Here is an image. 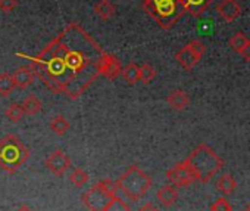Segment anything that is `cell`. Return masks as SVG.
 I'll use <instances>...</instances> for the list:
<instances>
[{
  "label": "cell",
  "mask_w": 250,
  "mask_h": 211,
  "mask_svg": "<svg viewBox=\"0 0 250 211\" xmlns=\"http://www.w3.org/2000/svg\"><path fill=\"white\" fill-rule=\"evenodd\" d=\"M155 77H156V71L153 67H150L147 64L139 67V81H142L143 84H149Z\"/></svg>",
  "instance_id": "obj_24"
},
{
  "label": "cell",
  "mask_w": 250,
  "mask_h": 211,
  "mask_svg": "<svg viewBox=\"0 0 250 211\" xmlns=\"http://www.w3.org/2000/svg\"><path fill=\"white\" fill-rule=\"evenodd\" d=\"M216 11L222 17L224 21L232 23L241 14V6L237 0H222V2L216 6Z\"/></svg>",
  "instance_id": "obj_10"
},
{
  "label": "cell",
  "mask_w": 250,
  "mask_h": 211,
  "mask_svg": "<svg viewBox=\"0 0 250 211\" xmlns=\"http://www.w3.org/2000/svg\"><path fill=\"white\" fill-rule=\"evenodd\" d=\"M130 86H134L139 83V65L136 64H128L125 68H122V72H121Z\"/></svg>",
  "instance_id": "obj_22"
},
{
  "label": "cell",
  "mask_w": 250,
  "mask_h": 211,
  "mask_svg": "<svg viewBox=\"0 0 250 211\" xmlns=\"http://www.w3.org/2000/svg\"><path fill=\"white\" fill-rule=\"evenodd\" d=\"M116 189H119L130 201H139L152 186V179L139 165H130L115 182Z\"/></svg>",
  "instance_id": "obj_4"
},
{
  "label": "cell",
  "mask_w": 250,
  "mask_h": 211,
  "mask_svg": "<svg viewBox=\"0 0 250 211\" xmlns=\"http://www.w3.org/2000/svg\"><path fill=\"white\" fill-rule=\"evenodd\" d=\"M143 9L162 30L172 28L186 14L180 0H143Z\"/></svg>",
  "instance_id": "obj_3"
},
{
  "label": "cell",
  "mask_w": 250,
  "mask_h": 211,
  "mask_svg": "<svg viewBox=\"0 0 250 211\" xmlns=\"http://www.w3.org/2000/svg\"><path fill=\"white\" fill-rule=\"evenodd\" d=\"M175 59L178 61V64L186 70V71H191L197 62L200 61V56L188 46L186 45L184 47H181L177 53H175Z\"/></svg>",
  "instance_id": "obj_11"
},
{
  "label": "cell",
  "mask_w": 250,
  "mask_h": 211,
  "mask_svg": "<svg viewBox=\"0 0 250 211\" xmlns=\"http://www.w3.org/2000/svg\"><path fill=\"white\" fill-rule=\"evenodd\" d=\"M18 6V0H0V11L9 14Z\"/></svg>",
  "instance_id": "obj_28"
},
{
  "label": "cell",
  "mask_w": 250,
  "mask_h": 211,
  "mask_svg": "<svg viewBox=\"0 0 250 211\" xmlns=\"http://www.w3.org/2000/svg\"><path fill=\"white\" fill-rule=\"evenodd\" d=\"M216 188H218V190H219L221 193H224V195H231V193L235 190V188H237V182H235V179H234L232 176L224 174V176H221V177L218 179Z\"/></svg>",
  "instance_id": "obj_18"
},
{
  "label": "cell",
  "mask_w": 250,
  "mask_h": 211,
  "mask_svg": "<svg viewBox=\"0 0 250 211\" xmlns=\"http://www.w3.org/2000/svg\"><path fill=\"white\" fill-rule=\"evenodd\" d=\"M184 163L188 165L191 173L194 174L196 180L202 183H208L224 165L222 158L216 155L213 149L208 145H199L186 160Z\"/></svg>",
  "instance_id": "obj_2"
},
{
  "label": "cell",
  "mask_w": 250,
  "mask_h": 211,
  "mask_svg": "<svg viewBox=\"0 0 250 211\" xmlns=\"http://www.w3.org/2000/svg\"><path fill=\"white\" fill-rule=\"evenodd\" d=\"M167 179L171 182L172 186L175 188H183V186H190L191 183L196 182L194 174L191 173V170L188 168V165L183 161L178 163L175 165H172L168 171H167Z\"/></svg>",
  "instance_id": "obj_7"
},
{
  "label": "cell",
  "mask_w": 250,
  "mask_h": 211,
  "mask_svg": "<svg viewBox=\"0 0 250 211\" xmlns=\"http://www.w3.org/2000/svg\"><path fill=\"white\" fill-rule=\"evenodd\" d=\"M30 158V149L15 135H6L0 139V168L15 174L20 167Z\"/></svg>",
  "instance_id": "obj_5"
},
{
  "label": "cell",
  "mask_w": 250,
  "mask_h": 211,
  "mask_svg": "<svg viewBox=\"0 0 250 211\" xmlns=\"http://www.w3.org/2000/svg\"><path fill=\"white\" fill-rule=\"evenodd\" d=\"M167 102H168V105H169V107H171L172 110H175V111H183L184 108L188 107L190 97H188V94H187L184 90L177 89V90H172V92L168 94Z\"/></svg>",
  "instance_id": "obj_13"
},
{
  "label": "cell",
  "mask_w": 250,
  "mask_h": 211,
  "mask_svg": "<svg viewBox=\"0 0 250 211\" xmlns=\"http://www.w3.org/2000/svg\"><path fill=\"white\" fill-rule=\"evenodd\" d=\"M21 107H22V110H24V113L27 116H36V114H39L43 110V103H42V100L36 94H28L22 100Z\"/></svg>",
  "instance_id": "obj_17"
},
{
  "label": "cell",
  "mask_w": 250,
  "mask_h": 211,
  "mask_svg": "<svg viewBox=\"0 0 250 211\" xmlns=\"http://www.w3.org/2000/svg\"><path fill=\"white\" fill-rule=\"evenodd\" d=\"M116 190L115 182L106 179L91 186L81 199L88 211H106L110 201L116 196Z\"/></svg>",
  "instance_id": "obj_6"
},
{
  "label": "cell",
  "mask_w": 250,
  "mask_h": 211,
  "mask_svg": "<svg viewBox=\"0 0 250 211\" xmlns=\"http://www.w3.org/2000/svg\"><path fill=\"white\" fill-rule=\"evenodd\" d=\"M210 211H232V207L225 198H218L210 205Z\"/></svg>",
  "instance_id": "obj_27"
},
{
  "label": "cell",
  "mask_w": 250,
  "mask_h": 211,
  "mask_svg": "<svg viewBox=\"0 0 250 211\" xmlns=\"http://www.w3.org/2000/svg\"><path fill=\"white\" fill-rule=\"evenodd\" d=\"M97 72L99 75H103L107 80H115L122 72V65L115 55L103 53L97 65Z\"/></svg>",
  "instance_id": "obj_9"
},
{
  "label": "cell",
  "mask_w": 250,
  "mask_h": 211,
  "mask_svg": "<svg viewBox=\"0 0 250 211\" xmlns=\"http://www.w3.org/2000/svg\"><path fill=\"white\" fill-rule=\"evenodd\" d=\"M47 170L58 177H62L71 167V158L61 149L53 151L44 161Z\"/></svg>",
  "instance_id": "obj_8"
},
{
  "label": "cell",
  "mask_w": 250,
  "mask_h": 211,
  "mask_svg": "<svg viewBox=\"0 0 250 211\" xmlns=\"http://www.w3.org/2000/svg\"><path fill=\"white\" fill-rule=\"evenodd\" d=\"M240 55L243 56V59H244L246 62H250V42L243 47V50L240 52Z\"/></svg>",
  "instance_id": "obj_30"
},
{
  "label": "cell",
  "mask_w": 250,
  "mask_h": 211,
  "mask_svg": "<svg viewBox=\"0 0 250 211\" xmlns=\"http://www.w3.org/2000/svg\"><path fill=\"white\" fill-rule=\"evenodd\" d=\"M15 89V84H14V78L11 74L8 72H3L0 74V94L2 96H9Z\"/></svg>",
  "instance_id": "obj_23"
},
{
  "label": "cell",
  "mask_w": 250,
  "mask_h": 211,
  "mask_svg": "<svg viewBox=\"0 0 250 211\" xmlns=\"http://www.w3.org/2000/svg\"><path fill=\"white\" fill-rule=\"evenodd\" d=\"M188 46L202 58L203 55H205V52H206V47H205V45L200 42V40H191L190 43H188Z\"/></svg>",
  "instance_id": "obj_29"
},
{
  "label": "cell",
  "mask_w": 250,
  "mask_h": 211,
  "mask_svg": "<svg viewBox=\"0 0 250 211\" xmlns=\"http://www.w3.org/2000/svg\"><path fill=\"white\" fill-rule=\"evenodd\" d=\"M93 11L103 21L110 20L116 12V9H115V6H113V3L110 2V0H99V2L94 5Z\"/></svg>",
  "instance_id": "obj_16"
},
{
  "label": "cell",
  "mask_w": 250,
  "mask_h": 211,
  "mask_svg": "<svg viewBox=\"0 0 250 211\" xmlns=\"http://www.w3.org/2000/svg\"><path fill=\"white\" fill-rule=\"evenodd\" d=\"M71 124L69 121L63 117V116H56L52 121H50V130L56 135V136H63L68 130H69Z\"/></svg>",
  "instance_id": "obj_19"
},
{
  "label": "cell",
  "mask_w": 250,
  "mask_h": 211,
  "mask_svg": "<svg viewBox=\"0 0 250 211\" xmlns=\"http://www.w3.org/2000/svg\"><path fill=\"white\" fill-rule=\"evenodd\" d=\"M34 71L31 67H20L14 74H12V78H14V84L15 87L18 89H27L33 84L34 81Z\"/></svg>",
  "instance_id": "obj_12"
},
{
  "label": "cell",
  "mask_w": 250,
  "mask_h": 211,
  "mask_svg": "<svg viewBox=\"0 0 250 211\" xmlns=\"http://www.w3.org/2000/svg\"><path fill=\"white\" fill-rule=\"evenodd\" d=\"M106 211H130V205L125 202L122 198H119L118 195L110 201L109 207L106 208Z\"/></svg>",
  "instance_id": "obj_26"
},
{
  "label": "cell",
  "mask_w": 250,
  "mask_h": 211,
  "mask_svg": "<svg viewBox=\"0 0 250 211\" xmlns=\"http://www.w3.org/2000/svg\"><path fill=\"white\" fill-rule=\"evenodd\" d=\"M156 198H158V201H159L161 205H164V207L168 208V207H171V205H174L177 202V199H178V190L172 185H165V186H162L156 192Z\"/></svg>",
  "instance_id": "obj_14"
},
{
  "label": "cell",
  "mask_w": 250,
  "mask_h": 211,
  "mask_svg": "<svg viewBox=\"0 0 250 211\" xmlns=\"http://www.w3.org/2000/svg\"><path fill=\"white\" fill-rule=\"evenodd\" d=\"M241 211H250V205H247V207H246L244 210H241Z\"/></svg>",
  "instance_id": "obj_33"
},
{
  "label": "cell",
  "mask_w": 250,
  "mask_h": 211,
  "mask_svg": "<svg viewBox=\"0 0 250 211\" xmlns=\"http://www.w3.org/2000/svg\"><path fill=\"white\" fill-rule=\"evenodd\" d=\"M103 53L80 24L71 23L37 56L18 55L31 59L34 75L49 90L77 100L99 77L97 65Z\"/></svg>",
  "instance_id": "obj_1"
},
{
  "label": "cell",
  "mask_w": 250,
  "mask_h": 211,
  "mask_svg": "<svg viewBox=\"0 0 250 211\" xmlns=\"http://www.w3.org/2000/svg\"><path fill=\"white\" fill-rule=\"evenodd\" d=\"M69 182L75 186V188H83L87 182H88V173L85 170H83L81 167H77L72 170V173L69 174Z\"/></svg>",
  "instance_id": "obj_21"
},
{
  "label": "cell",
  "mask_w": 250,
  "mask_h": 211,
  "mask_svg": "<svg viewBox=\"0 0 250 211\" xmlns=\"http://www.w3.org/2000/svg\"><path fill=\"white\" fill-rule=\"evenodd\" d=\"M180 2L186 12H188L191 17H200L210 6L213 0H180Z\"/></svg>",
  "instance_id": "obj_15"
},
{
  "label": "cell",
  "mask_w": 250,
  "mask_h": 211,
  "mask_svg": "<svg viewBox=\"0 0 250 211\" xmlns=\"http://www.w3.org/2000/svg\"><path fill=\"white\" fill-rule=\"evenodd\" d=\"M17 211H33V210H31V208H30L28 205H21V207H20V208H18Z\"/></svg>",
  "instance_id": "obj_32"
},
{
  "label": "cell",
  "mask_w": 250,
  "mask_h": 211,
  "mask_svg": "<svg viewBox=\"0 0 250 211\" xmlns=\"http://www.w3.org/2000/svg\"><path fill=\"white\" fill-rule=\"evenodd\" d=\"M137 211H159V210H158L152 202H147V204H145L143 207H140Z\"/></svg>",
  "instance_id": "obj_31"
},
{
  "label": "cell",
  "mask_w": 250,
  "mask_h": 211,
  "mask_svg": "<svg viewBox=\"0 0 250 211\" xmlns=\"http://www.w3.org/2000/svg\"><path fill=\"white\" fill-rule=\"evenodd\" d=\"M5 116H6V118L11 123L17 124V123H20L24 118L25 113H24V110H22V107H21L20 103H12V105H9V107H8Z\"/></svg>",
  "instance_id": "obj_20"
},
{
  "label": "cell",
  "mask_w": 250,
  "mask_h": 211,
  "mask_svg": "<svg viewBox=\"0 0 250 211\" xmlns=\"http://www.w3.org/2000/svg\"><path fill=\"white\" fill-rule=\"evenodd\" d=\"M249 42H250V40H249L243 33H235V34L229 39V47H231L234 52L240 53V52L243 50V47H244Z\"/></svg>",
  "instance_id": "obj_25"
}]
</instances>
